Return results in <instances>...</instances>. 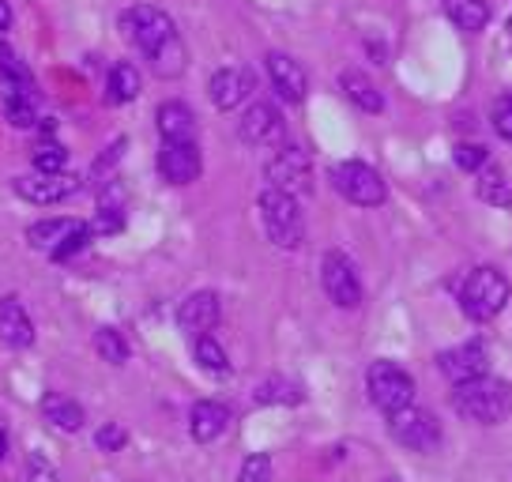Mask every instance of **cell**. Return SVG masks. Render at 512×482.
<instances>
[{"instance_id":"cell-1","label":"cell","mask_w":512,"mask_h":482,"mask_svg":"<svg viewBox=\"0 0 512 482\" xmlns=\"http://www.w3.org/2000/svg\"><path fill=\"white\" fill-rule=\"evenodd\" d=\"M452 411L479 426H497L512 415V385L497 377H471L452 385Z\"/></svg>"},{"instance_id":"cell-2","label":"cell","mask_w":512,"mask_h":482,"mask_svg":"<svg viewBox=\"0 0 512 482\" xmlns=\"http://www.w3.org/2000/svg\"><path fill=\"white\" fill-rule=\"evenodd\" d=\"M509 294L512 287L509 279H505V272H497V268H475L464 279V287H460V309H464L467 321L486 324L509 306Z\"/></svg>"},{"instance_id":"cell-3","label":"cell","mask_w":512,"mask_h":482,"mask_svg":"<svg viewBox=\"0 0 512 482\" xmlns=\"http://www.w3.org/2000/svg\"><path fill=\"white\" fill-rule=\"evenodd\" d=\"M260 223H264V234L275 249H298L305 238V219L302 208H298V196L283 193V189H264L260 200Z\"/></svg>"},{"instance_id":"cell-4","label":"cell","mask_w":512,"mask_h":482,"mask_svg":"<svg viewBox=\"0 0 512 482\" xmlns=\"http://www.w3.org/2000/svg\"><path fill=\"white\" fill-rule=\"evenodd\" d=\"M366 392L373 407H381L384 415H392V411H400L407 403H415V377L403 366H396V362L381 358V362H373L366 370Z\"/></svg>"},{"instance_id":"cell-5","label":"cell","mask_w":512,"mask_h":482,"mask_svg":"<svg viewBox=\"0 0 512 482\" xmlns=\"http://www.w3.org/2000/svg\"><path fill=\"white\" fill-rule=\"evenodd\" d=\"M332 185H336V193L347 204H358V208H377V204H384V196H388L384 177L358 159L336 162L332 166Z\"/></svg>"},{"instance_id":"cell-6","label":"cell","mask_w":512,"mask_h":482,"mask_svg":"<svg viewBox=\"0 0 512 482\" xmlns=\"http://www.w3.org/2000/svg\"><path fill=\"white\" fill-rule=\"evenodd\" d=\"M388 434L396 445L411 452H433L441 445V422L426 411V407H415V403H407L400 411H392L388 415Z\"/></svg>"},{"instance_id":"cell-7","label":"cell","mask_w":512,"mask_h":482,"mask_svg":"<svg viewBox=\"0 0 512 482\" xmlns=\"http://www.w3.org/2000/svg\"><path fill=\"white\" fill-rule=\"evenodd\" d=\"M121 31L132 46L140 49V53H151V49H159L166 38H174V19L166 16L162 8L155 4H136V8H128L125 16H121Z\"/></svg>"},{"instance_id":"cell-8","label":"cell","mask_w":512,"mask_h":482,"mask_svg":"<svg viewBox=\"0 0 512 482\" xmlns=\"http://www.w3.org/2000/svg\"><path fill=\"white\" fill-rule=\"evenodd\" d=\"M320 283H324V294L336 302L339 309H358L362 306V283H358V272H354V260L339 249H328L324 260H320Z\"/></svg>"},{"instance_id":"cell-9","label":"cell","mask_w":512,"mask_h":482,"mask_svg":"<svg viewBox=\"0 0 512 482\" xmlns=\"http://www.w3.org/2000/svg\"><path fill=\"white\" fill-rule=\"evenodd\" d=\"M264 177H268V189H283V193H309L313 189V162L302 147H279L268 166H264Z\"/></svg>"},{"instance_id":"cell-10","label":"cell","mask_w":512,"mask_h":482,"mask_svg":"<svg viewBox=\"0 0 512 482\" xmlns=\"http://www.w3.org/2000/svg\"><path fill=\"white\" fill-rule=\"evenodd\" d=\"M238 136L249 147H279L283 144V136H287L283 113L275 110L272 102H253L249 110L241 113Z\"/></svg>"},{"instance_id":"cell-11","label":"cell","mask_w":512,"mask_h":482,"mask_svg":"<svg viewBox=\"0 0 512 482\" xmlns=\"http://www.w3.org/2000/svg\"><path fill=\"white\" fill-rule=\"evenodd\" d=\"M204 170V159H200V147L196 140H162L159 151V174L162 181L170 185H192Z\"/></svg>"},{"instance_id":"cell-12","label":"cell","mask_w":512,"mask_h":482,"mask_svg":"<svg viewBox=\"0 0 512 482\" xmlns=\"http://www.w3.org/2000/svg\"><path fill=\"white\" fill-rule=\"evenodd\" d=\"M83 177L76 174H38L34 170L31 177H19L16 181V193L27 200V204H38V208H46V204H61L68 200L72 193H80Z\"/></svg>"},{"instance_id":"cell-13","label":"cell","mask_w":512,"mask_h":482,"mask_svg":"<svg viewBox=\"0 0 512 482\" xmlns=\"http://www.w3.org/2000/svg\"><path fill=\"white\" fill-rule=\"evenodd\" d=\"M486 366H490V354H486V347H482L479 339L460 343V347H448V351L437 354V370L445 373L452 385L471 381V377H482Z\"/></svg>"},{"instance_id":"cell-14","label":"cell","mask_w":512,"mask_h":482,"mask_svg":"<svg viewBox=\"0 0 512 482\" xmlns=\"http://www.w3.org/2000/svg\"><path fill=\"white\" fill-rule=\"evenodd\" d=\"M223 317V306H219V294L215 290H192L189 298L177 306V328L189 332L192 339L211 332Z\"/></svg>"},{"instance_id":"cell-15","label":"cell","mask_w":512,"mask_h":482,"mask_svg":"<svg viewBox=\"0 0 512 482\" xmlns=\"http://www.w3.org/2000/svg\"><path fill=\"white\" fill-rule=\"evenodd\" d=\"M264 65H268V80H272L275 95L283 98V102H290V106H298L305 98V91H309L305 68L294 57H287V53H268Z\"/></svg>"},{"instance_id":"cell-16","label":"cell","mask_w":512,"mask_h":482,"mask_svg":"<svg viewBox=\"0 0 512 482\" xmlns=\"http://www.w3.org/2000/svg\"><path fill=\"white\" fill-rule=\"evenodd\" d=\"M208 95H211V106L215 110H238L245 98L253 95V76L245 72V68H219L208 83Z\"/></svg>"},{"instance_id":"cell-17","label":"cell","mask_w":512,"mask_h":482,"mask_svg":"<svg viewBox=\"0 0 512 482\" xmlns=\"http://www.w3.org/2000/svg\"><path fill=\"white\" fill-rule=\"evenodd\" d=\"M226 426H230V407L219 400H200L192 403L189 411V434L192 441H200V445H208L215 437L226 434Z\"/></svg>"},{"instance_id":"cell-18","label":"cell","mask_w":512,"mask_h":482,"mask_svg":"<svg viewBox=\"0 0 512 482\" xmlns=\"http://www.w3.org/2000/svg\"><path fill=\"white\" fill-rule=\"evenodd\" d=\"M0 339L8 343V347H31L34 343V321L31 313L23 309L19 298H0Z\"/></svg>"},{"instance_id":"cell-19","label":"cell","mask_w":512,"mask_h":482,"mask_svg":"<svg viewBox=\"0 0 512 482\" xmlns=\"http://www.w3.org/2000/svg\"><path fill=\"white\" fill-rule=\"evenodd\" d=\"M147 65H151V72H155L159 80H177V76L189 68V49H185V42L174 34V38H166L159 49L147 53Z\"/></svg>"},{"instance_id":"cell-20","label":"cell","mask_w":512,"mask_h":482,"mask_svg":"<svg viewBox=\"0 0 512 482\" xmlns=\"http://www.w3.org/2000/svg\"><path fill=\"white\" fill-rule=\"evenodd\" d=\"M339 87H343V95L351 98V102L362 113H381L384 110V95L377 91V83L369 80L366 72H358V68H347V72L339 76Z\"/></svg>"},{"instance_id":"cell-21","label":"cell","mask_w":512,"mask_h":482,"mask_svg":"<svg viewBox=\"0 0 512 482\" xmlns=\"http://www.w3.org/2000/svg\"><path fill=\"white\" fill-rule=\"evenodd\" d=\"M155 125H159L162 140H196V117L185 102H162Z\"/></svg>"},{"instance_id":"cell-22","label":"cell","mask_w":512,"mask_h":482,"mask_svg":"<svg viewBox=\"0 0 512 482\" xmlns=\"http://www.w3.org/2000/svg\"><path fill=\"white\" fill-rule=\"evenodd\" d=\"M80 226H83L80 219H42V223H34L31 230H27V241H31L34 249H42V253L53 257Z\"/></svg>"},{"instance_id":"cell-23","label":"cell","mask_w":512,"mask_h":482,"mask_svg":"<svg viewBox=\"0 0 512 482\" xmlns=\"http://www.w3.org/2000/svg\"><path fill=\"white\" fill-rule=\"evenodd\" d=\"M42 415H46L57 430H64V434H76L83 426V407L76 400H68V396H53V392H49L46 400H42Z\"/></svg>"},{"instance_id":"cell-24","label":"cell","mask_w":512,"mask_h":482,"mask_svg":"<svg viewBox=\"0 0 512 482\" xmlns=\"http://www.w3.org/2000/svg\"><path fill=\"white\" fill-rule=\"evenodd\" d=\"M445 12H448V19L467 34L482 31V27L490 23V8H486V0H445Z\"/></svg>"},{"instance_id":"cell-25","label":"cell","mask_w":512,"mask_h":482,"mask_svg":"<svg viewBox=\"0 0 512 482\" xmlns=\"http://www.w3.org/2000/svg\"><path fill=\"white\" fill-rule=\"evenodd\" d=\"M136 95H140V72H136V65H128V61L113 65L110 80H106V98H110L113 106H125Z\"/></svg>"},{"instance_id":"cell-26","label":"cell","mask_w":512,"mask_h":482,"mask_svg":"<svg viewBox=\"0 0 512 482\" xmlns=\"http://www.w3.org/2000/svg\"><path fill=\"white\" fill-rule=\"evenodd\" d=\"M479 196L486 204H494V208H509L512 204V189H509V181H505V170H501V166L486 162L479 170Z\"/></svg>"},{"instance_id":"cell-27","label":"cell","mask_w":512,"mask_h":482,"mask_svg":"<svg viewBox=\"0 0 512 482\" xmlns=\"http://www.w3.org/2000/svg\"><path fill=\"white\" fill-rule=\"evenodd\" d=\"M4 117H8L12 129H34L42 121L34 113V98L27 91H8V98H4Z\"/></svg>"},{"instance_id":"cell-28","label":"cell","mask_w":512,"mask_h":482,"mask_svg":"<svg viewBox=\"0 0 512 482\" xmlns=\"http://www.w3.org/2000/svg\"><path fill=\"white\" fill-rule=\"evenodd\" d=\"M256 403H302V388L294 385V381H287V377H268V381H260L253 392Z\"/></svg>"},{"instance_id":"cell-29","label":"cell","mask_w":512,"mask_h":482,"mask_svg":"<svg viewBox=\"0 0 512 482\" xmlns=\"http://www.w3.org/2000/svg\"><path fill=\"white\" fill-rule=\"evenodd\" d=\"M192 354H196V362H200V370H208V373H226L230 370V358H226V351L215 343V339L204 332V336H196L192 339Z\"/></svg>"},{"instance_id":"cell-30","label":"cell","mask_w":512,"mask_h":482,"mask_svg":"<svg viewBox=\"0 0 512 482\" xmlns=\"http://www.w3.org/2000/svg\"><path fill=\"white\" fill-rule=\"evenodd\" d=\"M95 351H98V358H102V362H110V366H125L128 362V343L117 328H98Z\"/></svg>"},{"instance_id":"cell-31","label":"cell","mask_w":512,"mask_h":482,"mask_svg":"<svg viewBox=\"0 0 512 482\" xmlns=\"http://www.w3.org/2000/svg\"><path fill=\"white\" fill-rule=\"evenodd\" d=\"M0 76L8 80L12 91H27V87H31V68L23 65L16 49L4 46V42H0Z\"/></svg>"},{"instance_id":"cell-32","label":"cell","mask_w":512,"mask_h":482,"mask_svg":"<svg viewBox=\"0 0 512 482\" xmlns=\"http://www.w3.org/2000/svg\"><path fill=\"white\" fill-rule=\"evenodd\" d=\"M68 166V151L61 144H38L34 147V170L38 174H61Z\"/></svg>"},{"instance_id":"cell-33","label":"cell","mask_w":512,"mask_h":482,"mask_svg":"<svg viewBox=\"0 0 512 482\" xmlns=\"http://www.w3.org/2000/svg\"><path fill=\"white\" fill-rule=\"evenodd\" d=\"M452 159H456V166L467 170V174H479L482 166L490 162V151L482 144H456V155H452Z\"/></svg>"},{"instance_id":"cell-34","label":"cell","mask_w":512,"mask_h":482,"mask_svg":"<svg viewBox=\"0 0 512 482\" xmlns=\"http://www.w3.org/2000/svg\"><path fill=\"white\" fill-rule=\"evenodd\" d=\"M238 482H272V456H268V452H253V456L241 464Z\"/></svg>"},{"instance_id":"cell-35","label":"cell","mask_w":512,"mask_h":482,"mask_svg":"<svg viewBox=\"0 0 512 482\" xmlns=\"http://www.w3.org/2000/svg\"><path fill=\"white\" fill-rule=\"evenodd\" d=\"M125 147H128V140L125 136H121V140H117V144H110L106 147V151H102V159L95 162V166H91V174H87V181H102V177L110 174L113 166H117V162H121V155H125Z\"/></svg>"},{"instance_id":"cell-36","label":"cell","mask_w":512,"mask_h":482,"mask_svg":"<svg viewBox=\"0 0 512 482\" xmlns=\"http://www.w3.org/2000/svg\"><path fill=\"white\" fill-rule=\"evenodd\" d=\"M494 132L501 136V140H509L512 144V91L494 102Z\"/></svg>"},{"instance_id":"cell-37","label":"cell","mask_w":512,"mask_h":482,"mask_svg":"<svg viewBox=\"0 0 512 482\" xmlns=\"http://www.w3.org/2000/svg\"><path fill=\"white\" fill-rule=\"evenodd\" d=\"M125 441H128V434H125V426H117V422H110V426H102L95 434V445L102 452H117V449H125Z\"/></svg>"},{"instance_id":"cell-38","label":"cell","mask_w":512,"mask_h":482,"mask_svg":"<svg viewBox=\"0 0 512 482\" xmlns=\"http://www.w3.org/2000/svg\"><path fill=\"white\" fill-rule=\"evenodd\" d=\"M87 241H91V226L83 223L80 230H76V234H72V238L64 241V245L57 249V253H53V260H68L72 253H80V249H87Z\"/></svg>"},{"instance_id":"cell-39","label":"cell","mask_w":512,"mask_h":482,"mask_svg":"<svg viewBox=\"0 0 512 482\" xmlns=\"http://www.w3.org/2000/svg\"><path fill=\"white\" fill-rule=\"evenodd\" d=\"M121 226H125V219H121V211L98 208V219L91 223V234H117Z\"/></svg>"},{"instance_id":"cell-40","label":"cell","mask_w":512,"mask_h":482,"mask_svg":"<svg viewBox=\"0 0 512 482\" xmlns=\"http://www.w3.org/2000/svg\"><path fill=\"white\" fill-rule=\"evenodd\" d=\"M31 482H57V471L42 456H31Z\"/></svg>"},{"instance_id":"cell-41","label":"cell","mask_w":512,"mask_h":482,"mask_svg":"<svg viewBox=\"0 0 512 482\" xmlns=\"http://www.w3.org/2000/svg\"><path fill=\"white\" fill-rule=\"evenodd\" d=\"M12 27V8H8V0H0V31H8Z\"/></svg>"},{"instance_id":"cell-42","label":"cell","mask_w":512,"mask_h":482,"mask_svg":"<svg viewBox=\"0 0 512 482\" xmlns=\"http://www.w3.org/2000/svg\"><path fill=\"white\" fill-rule=\"evenodd\" d=\"M4 456H8V434H4V426H0V464H4Z\"/></svg>"},{"instance_id":"cell-43","label":"cell","mask_w":512,"mask_h":482,"mask_svg":"<svg viewBox=\"0 0 512 482\" xmlns=\"http://www.w3.org/2000/svg\"><path fill=\"white\" fill-rule=\"evenodd\" d=\"M509 38H512V19H509Z\"/></svg>"}]
</instances>
